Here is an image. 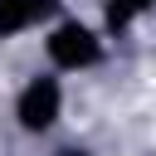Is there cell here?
I'll return each mask as SVG.
<instances>
[{
	"instance_id": "cell-5",
	"label": "cell",
	"mask_w": 156,
	"mask_h": 156,
	"mask_svg": "<svg viewBox=\"0 0 156 156\" xmlns=\"http://www.w3.org/2000/svg\"><path fill=\"white\" fill-rule=\"evenodd\" d=\"M54 156H93V151H88V146H78V141H68V146H58Z\"/></svg>"
},
{
	"instance_id": "cell-2",
	"label": "cell",
	"mask_w": 156,
	"mask_h": 156,
	"mask_svg": "<svg viewBox=\"0 0 156 156\" xmlns=\"http://www.w3.org/2000/svg\"><path fill=\"white\" fill-rule=\"evenodd\" d=\"M63 102H68V93H63V78L58 73H34V78H24L20 83V93H15V102H10V117H15V127L24 132V136H49L58 122H63Z\"/></svg>"
},
{
	"instance_id": "cell-1",
	"label": "cell",
	"mask_w": 156,
	"mask_h": 156,
	"mask_svg": "<svg viewBox=\"0 0 156 156\" xmlns=\"http://www.w3.org/2000/svg\"><path fill=\"white\" fill-rule=\"evenodd\" d=\"M44 58H49V73H88L107 58V34L102 24L63 15L44 29Z\"/></svg>"
},
{
	"instance_id": "cell-3",
	"label": "cell",
	"mask_w": 156,
	"mask_h": 156,
	"mask_svg": "<svg viewBox=\"0 0 156 156\" xmlns=\"http://www.w3.org/2000/svg\"><path fill=\"white\" fill-rule=\"evenodd\" d=\"M58 10H63V0H0V44H10L29 29H49L54 20H63Z\"/></svg>"
},
{
	"instance_id": "cell-4",
	"label": "cell",
	"mask_w": 156,
	"mask_h": 156,
	"mask_svg": "<svg viewBox=\"0 0 156 156\" xmlns=\"http://www.w3.org/2000/svg\"><path fill=\"white\" fill-rule=\"evenodd\" d=\"M151 10H156V0H102L98 24H102V34H107V39H122V34H127V29H136Z\"/></svg>"
}]
</instances>
